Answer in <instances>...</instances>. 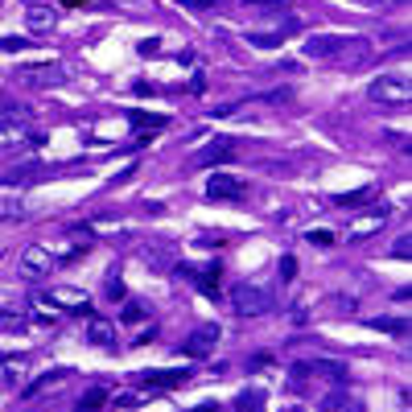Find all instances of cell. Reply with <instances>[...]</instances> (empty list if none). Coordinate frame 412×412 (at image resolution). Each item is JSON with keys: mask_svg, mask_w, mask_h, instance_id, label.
Returning a JSON list of instances; mask_svg holds the SVG:
<instances>
[{"mask_svg": "<svg viewBox=\"0 0 412 412\" xmlns=\"http://www.w3.org/2000/svg\"><path fill=\"white\" fill-rule=\"evenodd\" d=\"M305 54H310V58H322V62H359V58H367V37L317 33V37L305 42Z\"/></svg>", "mask_w": 412, "mask_h": 412, "instance_id": "cell-1", "label": "cell"}, {"mask_svg": "<svg viewBox=\"0 0 412 412\" xmlns=\"http://www.w3.org/2000/svg\"><path fill=\"white\" fill-rule=\"evenodd\" d=\"M367 95L375 99V103H388V107H408L412 83H408L404 71H392V74H379V78L367 87Z\"/></svg>", "mask_w": 412, "mask_h": 412, "instance_id": "cell-2", "label": "cell"}, {"mask_svg": "<svg viewBox=\"0 0 412 412\" xmlns=\"http://www.w3.org/2000/svg\"><path fill=\"white\" fill-rule=\"evenodd\" d=\"M231 310H235L240 317H264L268 310H272V297H268V289L243 281V285L231 289Z\"/></svg>", "mask_w": 412, "mask_h": 412, "instance_id": "cell-3", "label": "cell"}, {"mask_svg": "<svg viewBox=\"0 0 412 412\" xmlns=\"http://www.w3.org/2000/svg\"><path fill=\"white\" fill-rule=\"evenodd\" d=\"M190 285H194L198 293H206V297H218V289H223V260H211L206 268H194V264H182L177 268Z\"/></svg>", "mask_w": 412, "mask_h": 412, "instance_id": "cell-4", "label": "cell"}, {"mask_svg": "<svg viewBox=\"0 0 412 412\" xmlns=\"http://www.w3.org/2000/svg\"><path fill=\"white\" fill-rule=\"evenodd\" d=\"M206 198H223V202H243L247 198V182L235 173H211L206 177Z\"/></svg>", "mask_w": 412, "mask_h": 412, "instance_id": "cell-5", "label": "cell"}, {"mask_svg": "<svg viewBox=\"0 0 412 412\" xmlns=\"http://www.w3.org/2000/svg\"><path fill=\"white\" fill-rule=\"evenodd\" d=\"M227 161H235V145L223 136V141H211V145H202L198 153H190V165L194 170H211V165H227Z\"/></svg>", "mask_w": 412, "mask_h": 412, "instance_id": "cell-6", "label": "cell"}, {"mask_svg": "<svg viewBox=\"0 0 412 412\" xmlns=\"http://www.w3.org/2000/svg\"><path fill=\"white\" fill-rule=\"evenodd\" d=\"M54 264H58V260L49 256L46 247H42V243H33V247H25V256H21V276H25V281H42Z\"/></svg>", "mask_w": 412, "mask_h": 412, "instance_id": "cell-7", "label": "cell"}, {"mask_svg": "<svg viewBox=\"0 0 412 412\" xmlns=\"http://www.w3.org/2000/svg\"><path fill=\"white\" fill-rule=\"evenodd\" d=\"M301 21L297 17H285V21H276V29H252V46L260 49H276L281 42H289V33H297Z\"/></svg>", "mask_w": 412, "mask_h": 412, "instance_id": "cell-8", "label": "cell"}, {"mask_svg": "<svg viewBox=\"0 0 412 412\" xmlns=\"http://www.w3.org/2000/svg\"><path fill=\"white\" fill-rule=\"evenodd\" d=\"M87 342L99 346V351H107V355H116V351H120V342H116V326H112V322H103L99 314H91V322H87Z\"/></svg>", "mask_w": 412, "mask_h": 412, "instance_id": "cell-9", "label": "cell"}, {"mask_svg": "<svg viewBox=\"0 0 412 412\" xmlns=\"http://www.w3.org/2000/svg\"><path fill=\"white\" fill-rule=\"evenodd\" d=\"M218 342V326H198L190 339L182 342V355H190V359H206L211 351H215Z\"/></svg>", "mask_w": 412, "mask_h": 412, "instance_id": "cell-10", "label": "cell"}, {"mask_svg": "<svg viewBox=\"0 0 412 412\" xmlns=\"http://www.w3.org/2000/svg\"><path fill=\"white\" fill-rule=\"evenodd\" d=\"M190 379H194V371H145L141 375V384L153 392H173L182 384H190Z\"/></svg>", "mask_w": 412, "mask_h": 412, "instance_id": "cell-11", "label": "cell"}, {"mask_svg": "<svg viewBox=\"0 0 412 412\" xmlns=\"http://www.w3.org/2000/svg\"><path fill=\"white\" fill-rule=\"evenodd\" d=\"M54 25H58V4H29V8H25V29L49 33Z\"/></svg>", "mask_w": 412, "mask_h": 412, "instance_id": "cell-12", "label": "cell"}, {"mask_svg": "<svg viewBox=\"0 0 412 412\" xmlns=\"http://www.w3.org/2000/svg\"><path fill=\"white\" fill-rule=\"evenodd\" d=\"M42 301H46V305H71L74 314H87V317L95 314L91 301H87V293H78V289H49Z\"/></svg>", "mask_w": 412, "mask_h": 412, "instance_id": "cell-13", "label": "cell"}, {"mask_svg": "<svg viewBox=\"0 0 412 412\" xmlns=\"http://www.w3.org/2000/svg\"><path fill=\"white\" fill-rule=\"evenodd\" d=\"M29 330V314L17 305H4L0 310V334H25Z\"/></svg>", "mask_w": 412, "mask_h": 412, "instance_id": "cell-14", "label": "cell"}, {"mask_svg": "<svg viewBox=\"0 0 412 412\" xmlns=\"http://www.w3.org/2000/svg\"><path fill=\"white\" fill-rule=\"evenodd\" d=\"M235 412H268V396L260 388H243L235 396Z\"/></svg>", "mask_w": 412, "mask_h": 412, "instance_id": "cell-15", "label": "cell"}, {"mask_svg": "<svg viewBox=\"0 0 412 412\" xmlns=\"http://www.w3.org/2000/svg\"><path fill=\"white\" fill-rule=\"evenodd\" d=\"M128 124H132V128H141V132H161V128H165V116H157V112H141V107H132V112H128Z\"/></svg>", "mask_w": 412, "mask_h": 412, "instance_id": "cell-16", "label": "cell"}, {"mask_svg": "<svg viewBox=\"0 0 412 412\" xmlns=\"http://www.w3.org/2000/svg\"><path fill=\"white\" fill-rule=\"evenodd\" d=\"M66 375H71V367H54V371H46V375H37V379L25 388V400H33L37 392H46V388H54V384H62Z\"/></svg>", "mask_w": 412, "mask_h": 412, "instance_id": "cell-17", "label": "cell"}, {"mask_svg": "<svg viewBox=\"0 0 412 412\" xmlns=\"http://www.w3.org/2000/svg\"><path fill=\"white\" fill-rule=\"evenodd\" d=\"M371 330L392 334V339H408V317H371Z\"/></svg>", "mask_w": 412, "mask_h": 412, "instance_id": "cell-18", "label": "cell"}, {"mask_svg": "<svg viewBox=\"0 0 412 412\" xmlns=\"http://www.w3.org/2000/svg\"><path fill=\"white\" fill-rule=\"evenodd\" d=\"M388 215H392V211H375V215L359 218V223L351 227V240H363V235H371V231H379V227L388 223Z\"/></svg>", "mask_w": 412, "mask_h": 412, "instance_id": "cell-19", "label": "cell"}, {"mask_svg": "<svg viewBox=\"0 0 412 412\" xmlns=\"http://www.w3.org/2000/svg\"><path fill=\"white\" fill-rule=\"evenodd\" d=\"M371 198H375V190L363 186V190H355V194H339L334 198V206H355V211H363V202H371Z\"/></svg>", "mask_w": 412, "mask_h": 412, "instance_id": "cell-20", "label": "cell"}, {"mask_svg": "<svg viewBox=\"0 0 412 412\" xmlns=\"http://www.w3.org/2000/svg\"><path fill=\"white\" fill-rule=\"evenodd\" d=\"M103 400H107V392H103V388H91L83 400H78V404H74V412H99V408H103Z\"/></svg>", "mask_w": 412, "mask_h": 412, "instance_id": "cell-21", "label": "cell"}, {"mask_svg": "<svg viewBox=\"0 0 412 412\" xmlns=\"http://www.w3.org/2000/svg\"><path fill=\"white\" fill-rule=\"evenodd\" d=\"M305 240L314 247H334V231L330 227H314V231H305Z\"/></svg>", "mask_w": 412, "mask_h": 412, "instance_id": "cell-22", "label": "cell"}, {"mask_svg": "<svg viewBox=\"0 0 412 412\" xmlns=\"http://www.w3.org/2000/svg\"><path fill=\"white\" fill-rule=\"evenodd\" d=\"M276 276H281L285 285L297 281V256H281V260H276Z\"/></svg>", "mask_w": 412, "mask_h": 412, "instance_id": "cell-23", "label": "cell"}, {"mask_svg": "<svg viewBox=\"0 0 412 412\" xmlns=\"http://www.w3.org/2000/svg\"><path fill=\"white\" fill-rule=\"evenodd\" d=\"M120 314H124V322H145V317H148V310L141 305V301H128V305H124Z\"/></svg>", "mask_w": 412, "mask_h": 412, "instance_id": "cell-24", "label": "cell"}, {"mask_svg": "<svg viewBox=\"0 0 412 412\" xmlns=\"http://www.w3.org/2000/svg\"><path fill=\"white\" fill-rule=\"evenodd\" d=\"M112 408H141V396H132V392H120V396L112 400Z\"/></svg>", "mask_w": 412, "mask_h": 412, "instance_id": "cell-25", "label": "cell"}, {"mask_svg": "<svg viewBox=\"0 0 412 412\" xmlns=\"http://www.w3.org/2000/svg\"><path fill=\"white\" fill-rule=\"evenodd\" d=\"M33 42H25V37H0V49H8V54H17V49H29Z\"/></svg>", "mask_w": 412, "mask_h": 412, "instance_id": "cell-26", "label": "cell"}, {"mask_svg": "<svg viewBox=\"0 0 412 412\" xmlns=\"http://www.w3.org/2000/svg\"><path fill=\"white\" fill-rule=\"evenodd\" d=\"M107 297H112V301H120V297H124V285H120V276H116V272L107 276Z\"/></svg>", "mask_w": 412, "mask_h": 412, "instance_id": "cell-27", "label": "cell"}, {"mask_svg": "<svg viewBox=\"0 0 412 412\" xmlns=\"http://www.w3.org/2000/svg\"><path fill=\"white\" fill-rule=\"evenodd\" d=\"M136 54H141V58H153V54H161V42H153V37H148V42L136 46Z\"/></svg>", "mask_w": 412, "mask_h": 412, "instance_id": "cell-28", "label": "cell"}, {"mask_svg": "<svg viewBox=\"0 0 412 412\" xmlns=\"http://www.w3.org/2000/svg\"><path fill=\"white\" fill-rule=\"evenodd\" d=\"M408 252H412L408 235H404V240H400V243H396V247H392V256H396V260H408Z\"/></svg>", "mask_w": 412, "mask_h": 412, "instance_id": "cell-29", "label": "cell"}, {"mask_svg": "<svg viewBox=\"0 0 412 412\" xmlns=\"http://www.w3.org/2000/svg\"><path fill=\"white\" fill-rule=\"evenodd\" d=\"M186 8H215V0H182Z\"/></svg>", "mask_w": 412, "mask_h": 412, "instance_id": "cell-30", "label": "cell"}, {"mask_svg": "<svg viewBox=\"0 0 412 412\" xmlns=\"http://www.w3.org/2000/svg\"><path fill=\"white\" fill-rule=\"evenodd\" d=\"M62 4H66V8H78V4H83V0H62Z\"/></svg>", "mask_w": 412, "mask_h": 412, "instance_id": "cell-31", "label": "cell"}, {"mask_svg": "<svg viewBox=\"0 0 412 412\" xmlns=\"http://www.w3.org/2000/svg\"><path fill=\"white\" fill-rule=\"evenodd\" d=\"M194 412H215V404H202V408H194Z\"/></svg>", "mask_w": 412, "mask_h": 412, "instance_id": "cell-32", "label": "cell"}]
</instances>
